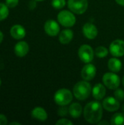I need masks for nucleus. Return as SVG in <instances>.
<instances>
[{
    "label": "nucleus",
    "mask_w": 124,
    "mask_h": 125,
    "mask_svg": "<svg viewBox=\"0 0 124 125\" xmlns=\"http://www.w3.org/2000/svg\"><path fill=\"white\" fill-rule=\"evenodd\" d=\"M122 111L124 112V104L122 105Z\"/></svg>",
    "instance_id": "f704fd0d"
},
{
    "label": "nucleus",
    "mask_w": 124,
    "mask_h": 125,
    "mask_svg": "<svg viewBox=\"0 0 124 125\" xmlns=\"http://www.w3.org/2000/svg\"><path fill=\"white\" fill-rule=\"evenodd\" d=\"M96 73V69L95 66L92 64L87 63V64H86L81 70V77L83 80L88 81L95 77Z\"/></svg>",
    "instance_id": "1a4fd4ad"
},
{
    "label": "nucleus",
    "mask_w": 124,
    "mask_h": 125,
    "mask_svg": "<svg viewBox=\"0 0 124 125\" xmlns=\"http://www.w3.org/2000/svg\"><path fill=\"white\" fill-rule=\"evenodd\" d=\"M110 122L113 125H124V113L115 114L112 116Z\"/></svg>",
    "instance_id": "aec40b11"
},
{
    "label": "nucleus",
    "mask_w": 124,
    "mask_h": 125,
    "mask_svg": "<svg viewBox=\"0 0 124 125\" xmlns=\"http://www.w3.org/2000/svg\"><path fill=\"white\" fill-rule=\"evenodd\" d=\"M31 116L37 120L44 122L48 119V114L44 108L41 107H36L31 111Z\"/></svg>",
    "instance_id": "f3484780"
},
{
    "label": "nucleus",
    "mask_w": 124,
    "mask_h": 125,
    "mask_svg": "<svg viewBox=\"0 0 124 125\" xmlns=\"http://www.w3.org/2000/svg\"><path fill=\"white\" fill-rule=\"evenodd\" d=\"M35 1H43V0H35Z\"/></svg>",
    "instance_id": "c9c22d12"
},
{
    "label": "nucleus",
    "mask_w": 124,
    "mask_h": 125,
    "mask_svg": "<svg viewBox=\"0 0 124 125\" xmlns=\"http://www.w3.org/2000/svg\"><path fill=\"white\" fill-rule=\"evenodd\" d=\"M110 52L115 57H121L124 55V41L115 40L110 45Z\"/></svg>",
    "instance_id": "6e6552de"
},
{
    "label": "nucleus",
    "mask_w": 124,
    "mask_h": 125,
    "mask_svg": "<svg viewBox=\"0 0 124 125\" xmlns=\"http://www.w3.org/2000/svg\"><path fill=\"white\" fill-rule=\"evenodd\" d=\"M103 106L98 101H91L86 104L83 110L84 118L90 124H98L102 119Z\"/></svg>",
    "instance_id": "f257e3e1"
},
{
    "label": "nucleus",
    "mask_w": 124,
    "mask_h": 125,
    "mask_svg": "<svg viewBox=\"0 0 124 125\" xmlns=\"http://www.w3.org/2000/svg\"><path fill=\"white\" fill-rule=\"evenodd\" d=\"M69 114V108H67L66 105H63L58 110V114L61 116H65Z\"/></svg>",
    "instance_id": "393cba45"
},
{
    "label": "nucleus",
    "mask_w": 124,
    "mask_h": 125,
    "mask_svg": "<svg viewBox=\"0 0 124 125\" xmlns=\"http://www.w3.org/2000/svg\"><path fill=\"white\" fill-rule=\"evenodd\" d=\"M92 92L91 86L87 81L77 82L73 88V94L78 100H86Z\"/></svg>",
    "instance_id": "f03ea898"
},
{
    "label": "nucleus",
    "mask_w": 124,
    "mask_h": 125,
    "mask_svg": "<svg viewBox=\"0 0 124 125\" xmlns=\"http://www.w3.org/2000/svg\"><path fill=\"white\" fill-rule=\"evenodd\" d=\"M102 106L105 110L110 112H113L119 109L120 103L115 97H108L103 100Z\"/></svg>",
    "instance_id": "9b49d317"
},
{
    "label": "nucleus",
    "mask_w": 124,
    "mask_h": 125,
    "mask_svg": "<svg viewBox=\"0 0 124 125\" xmlns=\"http://www.w3.org/2000/svg\"><path fill=\"white\" fill-rule=\"evenodd\" d=\"M57 19L61 25L65 27H72L76 23L75 15L72 11L69 10H62L61 11L57 16Z\"/></svg>",
    "instance_id": "20e7f679"
},
{
    "label": "nucleus",
    "mask_w": 124,
    "mask_h": 125,
    "mask_svg": "<svg viewBox=\"0 0 124 125\" xmlns=\"http://www.w3.org/2000/svg\"><path fill=\"white\" fill-rule=\"evenodd\" d=\"M115 97L118 100V101H122L124 100V92L121 89H116L115 92H114Z\"/></svg>",
    "instance_id": "b1692460"
},
{
    "label": "nucleus",
    "mask_w": 124,
    "mask_h": 125,
    "mask_svg": "<svg viewBox=\"0 0 124 125\" xmlns=\"http://www.w3.org/2000/svg\"><path fill=\"white\" fill-rule=\"evenodd\" d=\"M115 1H116L118 4H120V5H121V6H124V0H115Z\"/></svg>",
    "instance_id": "7c9ffc66"
},
{
    "label": "nucleus",
    "mask_w": 124,
    "mask_h": 125,
    "mask_svg": "<svg viewBox=\"0 0 124 125\" xmlns=\"http://www.w3.org/2000/svg\"><path fill=\"white\" fill-rule=\"evenodd\" d=\"M78 55L82 62L84 63H90L94 56V51L93 48L88 45H83L78 50Z\"/></svg>",
    "instance_id": "0eeeda50"
},
{
    "label": "nucleus",
    "mask_w": 124,
    "mask_h": 125,
    "mask_svg": "<svg viewBox=\"0 0 124 125\" xmlns=\"http://www.w3.org/2000/svg\"><path fill=\"white\" fill-rule=\"evenodd\" d=\"M10 34L14 39L20 40L26 36V30L21 25L16 24L12 26L10 29Z\"/></svg>",
    "instance_id": "2eb2a0df"
},
{
    "label": "nucleus",
    "mask_w": 124,
    "mask_h": 125,
    "mask_svg": "<svg viewBox=\"0 0 124 125\" xmlns=\"http://www.w3.org/2000/svg\"><path fill=\"white\" fill-rule=\"evenodd\" d=\"M10 125H20V123H18V122H12V123H10Z\"/></svg>",
    "instance_id": "473e14b6"
},
{
    "label": "nucleus",
    "mask_w": 124,
    "mask_h": 125,
    "mask_svg": "<svg viewBox=\"0 0 124 125\" xmlns=\"http://www.w3.org/2000/svg\"><path fill=\"white\" fill-rule=\"evenodd\" d=\"M73 31L71 29H64L59 34L58 40L61 44L67 45L69 44L73 39Z\"/></svg>",
    "instance_id": "dca6fc26"
},
{
    "label": "nucleus",
    "mask_w": 124,
    "mask_h": 125,
    "mask_svg": "<svg viewBox=\"0 0 124 125\" xmlns=\"http://www.w3.org/2000/svg\"><path fill=\"white\" fill-rule=\"evenodd\" d=\"M98 125H110V123L109 122H106V121H99V123H98Z\"/></svg>",
    "instance_id": "c756f323"
},
{
    "label": "nucleus",
    "mask_w": 124,
    "mask_h": 125,
    "mask_svg": "<svg viewBox=\"0 0 124 125\" xmlns=\"http://www.w3.org/2000/svg\"><path fill=\"white\" fill-rule=\"evenodd\" d=\"M1 79H0V86H1Z\"/></svg>",
    "instance_id": "e433bc0d"
},
{
    "label": "nucleus",
    "mask_w": 124,
    "mask_h": 125,
    "mask_svg": "<svg viewBox=\"0 0 124 125\" xmlns=\"http://www.w3.org/2000/svg\"><path fill=\"white\" fill-rule=\"evenodd\" d=\"M45 31L47 34L51 37L56 36L60 31V27L58 23L53 20H48L45 22L44 26Z\"/></svg>",
    "instance_id": "9d476101"
},
{
    "label": "nucleus",
    "mask_w": 124,
    "mask_h": 125,
    "mask_svg": "<svg viewBox=\"0 0 124 125\" xmlns=\"http://www.w3.org/2000/svg\"><path fill=\"white\" fill-rule=\"evenodd\" d=\"M106 94V89L102 83L96 84L92 89V95L96 100H100L105 97Z\"/></svg>",
    "instance_id": "4468645a"
},
{
    "label": "nucleus",
    "mask_w": 124,
    "mask_h": 125,
    "mask_svg": "<svg viewBox=\"0 0 124 125\" xmlns=\"http://www.w3.org/2000/svg\"><path fill=\"white\" fill-rule=\"evenodd\" d=\"M51 4L54 8L59 10V9H62L65 6L66 1L65 0H52Z\"/></svg>",
    "instance_id": "5701e85b"
},
{
    "label": "nucleus",
    "mask_w": 124,
    "mask_h": 125,
    "mask_svg": "<svg viewBox=\"0 0 124 125\" xmlns=\"http://www.w3.org/2000/svg\"><path fill=\"white\" fill-rule=\"evenodd\" d=\"M29 50V45L25 41H21V42H18L15 45V54L19 56V57H23L25 56Z\"/></svg>",
    "instance_id": "ddd939ff"
},
{
    "label": "nucleus",
    "mask_w": 124,
    "mask_h": 125,
    "mask_svg": "<svg viewBox=\"0 0 124 125\" xmlns=\"http://www.w3.org/2000/svg\"><path fill=\"white\" fill-rule=\"evenodd\" d=\"M7 124V119L3 114H0V125H6Z\"/></svg>",
    "instance_id": "cd10ccee"
},
{
    "label": "nucleus",
    "mask_w": 124,
    "mask_h": 125,
    "mask_svg": "<svg viewBox=\"0 0 124 125\" xmlns=\"http://www.w3.org/2000/svg\"><path fill=\"white\" fill-rule=\"evenodd\" d=\"M83 32L86 38L93 40L96 37L98 34V29L94 24L91 23H86L83 27Z\"/></svg>",
    "instance_id": "f8f14e48"
},
{
    "label": "nucleus",
    "mask_w": 124,
    "mask_h": 125,
    "mask_svg": "<svg viewBox=\"0 0 124 125\" xmlns=\"http://www.w3.org/2000/svg\"><path fill=\"white\" fill-rule=\"evenodd\" d=\"M19 0H6V5L10 8L16 7L18 4Z\"/></svg>",
    "instance_id": "bb28decb"
},
{
    "label": "nucleus",
    "mask_w": 124,
    "mask_h": 125,
    "mask_svg": "<svg viewBox=\"0 0 124 125\" xmlns=\"http://www.w3.org/2000/svg\"><path fill=\"white\" fill-rule=\"evenodd\" d=\"M36 1H35V0L30 1V3H29V7H30L31 9H34V8L36 7Z\"/></svg>",
    "instance_id": "c85d7f7f"
},
{
    "label": "nucleus",
    "mask_w": 124,
    "mask_h": 125,
    "mask_svg": "<svg viewBox=\"0 0 124 125\" xmlns=\"http://www.w3.org/2000/svg\"><path fill=\"white\" fill-rule=\"evenodd\" d=\"M56 125H72L73 122H72L71 121H69V119H61L58 121L56 122Z\"/></svg>",
    "instance_id": "a878e982"
},
{
    "label": "nucleus",
    "mask_w": 124,
    "mask_h": 125,
    "mask_svg": "<svg viewBox=\"0 0 124 125\" xmlns=\"http://www.w3.org/2000/svg\"><path fill=\"white\" fill-rule=\"evenodd\" d=\"M9 15V7L3 4L0 3V21H3L7 18Z\"/></svg>",
    "instance_id": "4be33fe9"
},
{
    "label": "nucleus",
    "mask_w": 124,
    "mask_h": 125,
    "mask_svg": "<svg viewBox=\"0 0 124 125\" xmlns=\"http://www.w3.org/2000/svg\"><path fill=\"white\" fill-rule=\"evenodd\" d=\"M88 7V0H68V7L73 13L81 15L87 10Z\"/></svg>",
    "instance_id": "39448f33"
},
{
    "label": "nucleus",
    "mask_w": 124,
    "mask_h": 125,
    "mask_svg": "<svg viewBox=\"0 0 124 125\" xmlns=\"http://www.w3.org/2000/svg\"><path fill=\"white\" fill-rule=\"evenodd\" d=\"M122 83H123V85H124V77H123V79H122Z\"/></svg>",
    "instance_id": "72a5a7b5"
},
{
    "label": "nucleus",
    "mask_w": 124,
    "mask_h": 125,
    "mask_svg": "<svg viewBox=\"0 0 124 125\" xmlns=\"http://www.w3.org/2000/svg\"><path fill=\"white\" fill-rule=\"evenodd\" d=\"M122 63L117 58H111L108 61V68L113 73H118L121 70Z\"/></svg>",
    "instance_id": "6ab92c4d"
},
{
    "label": "nucleus",
    "mask_w": 124,
    "mask_h": 125,
    "mask_svg": "<svg viewBox=\"0 0 124 125\" xmlns=\"http://www.w3.org/2000/svg\"><path fill=\"white\" fill-rule=\"evenodd\" d=\"M3 38H4V35H3V33L0 31V43L2 42L3 40Z\"/></svg>",
    "instance_id": "2f4dec72"
},
{
    "label": "nucleus",
    "mask_w": 124,
    "mask_h": 125,
    "mask_svg": "<svg viewBox=\"0 0 124 125\" xmlns=\"http://www.w3.org/2000/svg\"><path fill=\"white\" fill-rule=\"evenodd\" d=\"M103 83L110 89H116L121 83L119 76L114 73H107L103 75Z\"/></svg>",
    "instance_id": "423d86ee"
},
{
    "label": "nucleus",
    "mask_w": 124,
    "mask_h": 125,
    "mask_svg": "<svg viewBox=\"0 0 124 125\" xmlns=\"http://www.w3.org/2000/svg\"><path fill=\"white\" fill-rule=\"evenodd\" d=\"M108 50L104 46H99L95 50V55L99 58H105L108 55Z\"/></svg>",
    "instance_id": "412c9836"
},
{
    "label": "nucleus",
    "mask_w": 124,
    "mask_h": 125,
    "mask_svg": "<svg viewBox=\"0 0 124 125\" xmlns=\"http://www.w3.org/2000/svg\"><path fill=\"white\" fill-rule=\"evenodd\" d=\"M73 99L72 93L67 89H61L58 90L54 95V100L56 103L60 106L67 105Z\"/></svg>",
    "instance_id": "7ed1b4c3"
},
{
    "label": "nucleus",
    "mask_w": 124,
    "mask_h": 125,
    "mask_svg": "<svg viewBox=\"0 0 124 125\" xmlns=\"http://www.w3.org/2000/svg\"><path fill=\"white\" fill-rule=\"evenodd\" d=\"M83 112V108L80 104L77 103H74L71 104L69 107V114L73 118H78L81 116Z\"/></svg>",
    "instance_id": "a211bd4d"
}]
</instances>
